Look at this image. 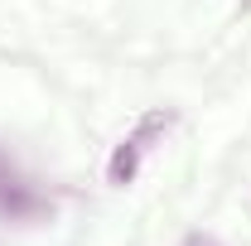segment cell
<instances>
[{
	"mask_svg": "<svg viewBox=\"0 0 251 246\" xmlns=\"http://www.w3.org/2000/svg\"><path fill=\"white\" fill-rule=\"evenodd\" d=\"M247 5H251V0H247Z\"/></svg>",
	"mask_w": 251,
	"mask_h": 246,
	"instance_id": "3957f363",
	"label": "cell"
},
{
	"mask_svg": "<svg viewBox=\"0 0 251 246\" xmlns=\"http://www.w3.org/2000/svg\"><path fill=\"white\" fill-rule=\"evenodd\" d=\"M169 125H174V111H145V116H140V125H135L121 145H116V154L106 159V179H111L116 188H126L135 174H140V159H145V150L155 145Z\"/></svg>",
	"mask_w": 251,
	"mask_h": 246,
	"instance_id": "6da1fadb",
	"label": "cell"
},
{
	"mask_svg": "<svg viewBox=\"0 0 251 246\" xmlns=\"http://www.w3.org/2000/svg\"><path fill=\"white\" fill-rule=\"evenodd\" d=\"M184 246H218V242H213V237H188Z\"/></svg>",
	"mask_w": 251,
	"mask_h": 246,
	"instance_id": "7a4b0ae2",
	"label": "cell"
}]
</instances>
